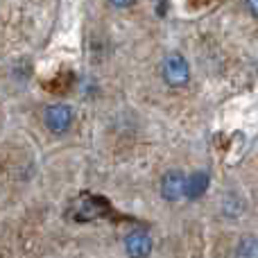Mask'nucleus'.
<instances>
[{
	"label": "nucleus",
	"instance_id": "obj_5",
	"mask_svg": "<svg viewBox=\"0 0 258 258\" xmlns=\"http://www.w3.org/2000/svg\"><path fill=\"white\" fill-rule=\"evenodd\" d=\"M206 188H209V174L206 172L190 174V177H188V186H186V197L197 200V197H202L206 192Z\"/></svg>",
	"mask_w": 258,
	"mask_h": 258
},
{
	"label": "nucleus",
	"instance_id": "obj_8",
	"mask_svg": "<svg viewBox=\"0 0 258 258\" xmlns=\"http://www.w3.org/2000/svg\"><path fill=\"white\" fill-rule=\"evenodd\" d=\"M132 3H134V0H111L113 7H129Z\"/></svg>",
	"mask_w": 258,
	"mask_h": 258
},
{
	"label": "nucleus",
	"instance_id": "obj_9",
	"mask_svg": "<svg viewBox=\"0 0 258 258\" xmlns=\"http://www.w3.org/2000/svg\"><path fill=\"white\" fill-rule=\"evenodd\" d=\"M154 5H156V12L163 14V0H154Z\"/></svg>",
	"mask_w": 258,
	"mask_h": 258
},
{
	"label": "nucleus",
	"instance_id": "obj_4",
	"mask_svg": "<svg viewBox=\"0 0 258 258\" xmlns=\"http://www.w3.org/2000/svg\"><path fill=\"white\" fill-rule=\"evenodd\" d=\"M125 249L132 258H147L152 251V240L145 231H132L125 240Z\"/></svg>",
	"mask_w": 258,
	"mask_h": 258
},
{
	"label": "nucleus",
	"instance_id": "obj_7",
	"mask_svg": "<svg viewBox=\"0 0 258 258\" xmlns=\"http://www.w3.org/2000/svg\"><path fill=\"white\" fill-rule=\"evenodd\" d=\"M247 7H249V12L258 18V0H247Z\"/></svg>",
	"mask_w": 258,
	"mask_h": 258
},
{
	"label": "nucleus",
	"instance_id": "obj_3",
	"mask_svg": "<svg viewBox=\"0 0 258 258\" xmlns=\"http://www.w3.org/2000/svg\"><path fill=\"white\" fill-rule=\"evenodd\" d=\"M186 186H188V177H183L177 170H170L163 174V181H161V195L168 202H177L186 195Z\"/></svg>",
	"mask_w": 258,
	"mask_h": 258
},
{
	"label": "nucleus",
	"instance_id": "obj_6",
	"mask_svg": "<svg viewBox=\"0 0 258 258\" xmlns=\"http://www.w3.org/2000/svg\"><path fill=\"white\" fill-rule=\"evenodd\" d=\"M238 258H258V240L256 238H242L238 245Z\"/></svg>",
	"mask_w": 258,
	"mask_h": 258
},
{
	"label": "nucleus",
	"instance_id": "obj_1",
	"mask_svg": "<svg viewBox=\"0 0 258 258\" xmlns=\"http://www.w3.org/2000/svg\"><path fill=\"white\" fill-rule=\"evenodd\" d=\"M163 80L168 82L170 86H174V89L183 86L188 80H190V68H188V61L181 57V54H168V57H165Z\"/></svg>",
	"mask_w": 258,
	"mask_h": 258
},
{
	"label": "nucleus",
	"instance_id": "obj_2",
	"mask_svg": "<svg viewBox=\"0 0 258 258\" xmlns=\"http://www.w3.org/2000/svg\"><path fill=\"white\" fill-rule=\"evenodd\" d=\"M43 122L52 134H66L73 122V111L66 104H50L43 111Z\"/></svg>",
	"mask_w": 258,
	"mask_h": 258
}]
</instances>
